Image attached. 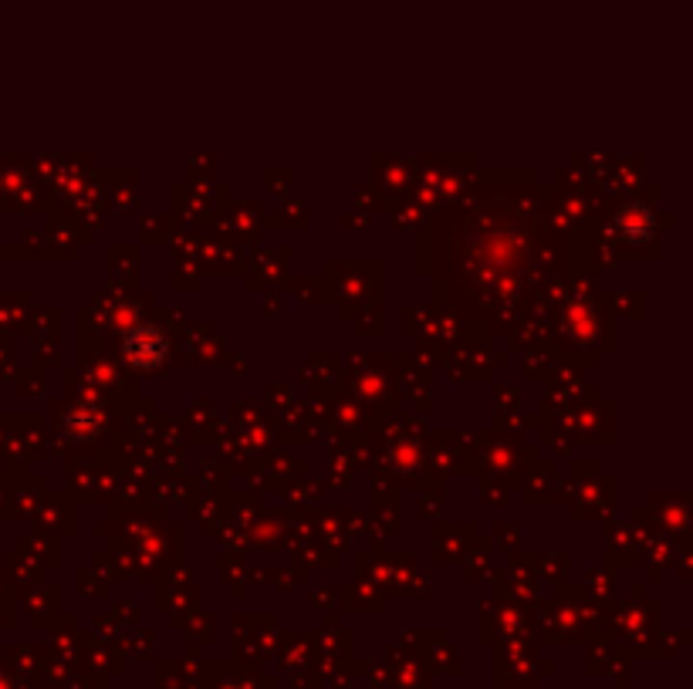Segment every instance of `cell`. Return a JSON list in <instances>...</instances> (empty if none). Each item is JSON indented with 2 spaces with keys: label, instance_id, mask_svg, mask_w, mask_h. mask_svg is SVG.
<instances>
[{
  "label": "cell",
  "instance_id": "1",
  "mask_svg": "<svg viewBox=\"0 0 693 689\" xmlns=\"http://www.w3.org/2000/svg\"><path fill=\"white\" fill-rule=\"evenodd\" d=\"M132 348H143V352H146L143 365H156V362L163 358V352H166V345H163L160 332H153V329H139V332L129 338L125 352H132Z\"/></svg>",
  "mask_w": 693,
  "mask_h": 689
}]
</instances>
